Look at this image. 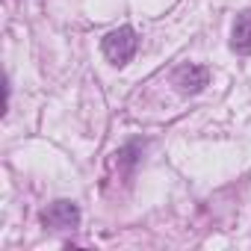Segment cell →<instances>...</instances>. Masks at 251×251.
<instances>
[{
	"label": "cell",
	"instance_id": "1",
	"mask_svg": "<svg viewBox=\"0 0 251 251\" xmlns=\"http://www.w3.org/2000/svg\"><path fill=\"white\" fill-rule=\"evenodd\" d=\"M136 48H139V36H136L133 27H118V30L106 33V36H103V45H100L103 56H106L112 65H127V62L133 59Z\"/></svg>",
	"mask_w": 251,
	"mask_h": 251
},
{
	"label": "cell",
	"instance_id": "2",
	"mask_svg": "<svg viewBox=\"0 0 251 251\" xmlns=\"http://www.w3.org/2000/svg\"><path fill=\"white\" fill-rule=\"evenodd\" d=\"M42 222H45V227L68 230V227H77V222H80V210H77L74 201H53V204L42 213Z\"/></svg>",
	"mask_w": 251,
	"mask_h": 251
},
{
	"label": "cell",
	"instance_id": "3",
	"mask_svg": "<svg viewBox=\"0 0 251 251\" xmlns=\"http://www.w3.org/2000/svg\"><path fill=\"white\" fill-rule=\"evenodd\" d=\"M210 80V71L204 65H183L175 71V86L180 95H198Z\"/></svg>",
	"mask_w": 251,
	"mask_h": 251
},
{
	"label": "cell",
	"instance_id": "4",
	"mask_svg": "<svg viewBox=\"0 0 251 251\" xmlns=\"http://www.w3.org/2000/svg\"><path fill=\"white\" fill-rule=\"evenodd\" d=\"M230 48L239 56H251V9L236 15L233 30H230Z\"/></svg>",
	"mask_w": 251,
	"mask_h": 251
}]
</instances>
